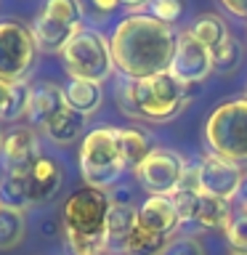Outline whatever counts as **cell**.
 I'll return each instance as SVG.
<instances>
[{
    "label": "cell",
    "instance_id": "obj_1",
    "mask_svg": "<svg viewBox=\"0 0 247 255\" xmlns=\"http://www.w3.org/2000/svg\"><path fill=\"white\" fill-rule=\"evenodd\" d=\"M173 24L154 19L151 13H127L109 37L115 69L127 80H149L170 69L175 53Z\"/></svg>",
    "mask_w": 247,
    "mask_h": 255
},
{
    "label": "cell",
    "instance_id": "obj_2",
    "mask_svg": "<svg viewBox=\"0 0 247 255\" xmlns=\"http://www.w3.org/2000/svg\"><path fill=\"white\" fill-rule=\"evenodd\" d=\"M112 210L109 191L83 186L64 199L61 226L72 255L107 250V218ZM109 253V250H107Z\"/></svg>",
    "mask_w": 247,
    "mask_h": 255
},
{
    "label": "cell",
    "instance_id": "obj_3",
    "mask_svg": "<svg viewBox=\"0 0 247 255\" xmlns=\"http://www.w3.org/2000/svg\"><path fill=\"white\" fill-rule=\"evenodd\" d=\"M123 115L143 123H167L189 101V88L178 83L170 72L149 80H125L117 91Z\"/></svg>",
    "mask_w": 247,
    "mask_h": 255
},
{
    "label": "cell",
    "instance_id": "obj_4",
    "mask_svg": "<svg viewBox=\"0 0 247 255\" xmlns=\"http://www.w3.org/2000/svg\"><path fill=\"white\" fill-rule=\"evenodd\" d=\"M80 175L85 186L107 191L123 178L125 162L120 154V128L99 125L85 133L80 143Z\"/></svg>",
    "mask_w": 247,
    "mask_h": 255
},
{
    "label": "cell",
    "instance_id": "obj_5",
    "mask_svg": "<svg viewBox=\"0 0 247 255\" xmlns=\"http://www.w3.org/2000/svg\"><path fill=\"white\" fill-rule=\"evenodd\" d=\"M205 138L213 154L229 162H247V96L223 101L213 109L205 125Z\"/></svg>",
    "mask_w": 247,
    "mask_h": 255
},
{
    "label": "cell",
    "instance_id": "obj_6",
    "mask_svg": "<svg viewBox=\"0 0 247 255\" xmlns=\"http://www.w3.org/2000/svg\"><path fill=\"white\" fill-rule=\"evenodd\" d=\"M61 61L69 80H91V83H107L115 72L109 37L99 29L83 27L61 51Z\"/></svg>",
    "mask_w": 247,
    "mask_h": 255
},
{
    "label": "cell",
    "instance_id": "obj_7",
    "mask_svg": "<svg viewBox=\"0 0 247 255\" xmlns=\"http://www.w3.org/2000/svg\"><path fill=\"white\" fill-rule=\"evenodd\" d=\"M40 48L35 43L32 27L5 19L0 21V80H11L19 83L32 72L37 61Z\"/></svg>",
    "mask_w": 247,
    "mask_h": 255
},
{
    "label": "cell",
    "instance_id": "obj_8",
    "mask_svg": "<svg viewBox=\"0 0 247 255\" xmlns=\"http://www.w3.org/2000/svg\"><path fill=\"white\" fill-rule=\"evenodd\" d=\"M183 170H186V162L181 159V154L170 149H154L133 173L143 191H149V197H173L181 186Z\"/></svg>",
    "mask_w": 247,
    "mask_h": 255
},
{
    "label": "cell",
    "instance_id": "obj_9",
    "mask_svg": "<svg viewBox=\"0 0 247 255\" xmlns=\"http://www.w3.org/2000/svg\"><path fill=\"white\" fill-rule=\"evenodd\" d=\"M170 75L183 85H197V83H205L213 72V53L207 48L194 40V35L186 29L178 35V43H175V53H173V61H170Z\"/></svg>",
    "mask_w": 247,
    "mask_h": 255
},
{
    "label": "cell",
    "instance_id": "obj_10",
    "mask_svg": "<svg viewBox=\"0 0 247 255\" xmlns=\"http://www.w3.org/2000/svg\"><path fill=\"white\" fill-rule=\"evenodd\" d=\"M197 173H199V191L207 197H218V199H234L239 186H242L245 170L242 165L229 162L218 154H205L197 162Z\"/></svg>",
    "mask_w": 247,
    "mask_h": 255
},
{
    "label": "cell",
    "instance_id": "obj_11",
    "mask_svg": "<svg viewBox=\"0 0 247 255\" xmlns=\"http://www.w3.org/2000/svg\"><path fill=\"white\" fill-rule=\"evenodd\" d=\"M40 157H43V151H40V138H37V130L32 125L5 130L3 146H0L3 173H29L32 165H35Z\"/></svg>",
    "mask_w": 247,
    "mask_h": 255
},
{
    "label": "cell",
    "instance_id": "obj_12",
    "mask_svg": "<svg viewBox=\"0 0 247 255\" xmlns=\"http://www.w3.org/2000/svg\"><path fill=\"white\" fill-rule=\"evenodd\" d=\"M64 183V170L59 159L53 157H40L32 170L27 173V189H29V202L32 205H45L61 191Z\"/></svg>",
    "mask_w": 247,
    "mask_h": 255
},
{
    "label": "cell",
    "instance_id": "obj_13",
    "mask_svg": "<svg viewBox=\"0 0 247 255\" xmlns=\"http://www.w3.org/2000/svg\"><path fill=\"white\" fill-rule=\"evenodd\" d=\"M138 226L154 231V234L170 237L175 234V229L181 226L178 210L173 205V197H146L143 205L138 207Z\"/></svg>",
    "mask_w": 247,
    "mask_h": 255
},
{
    "label": "cell",
    "instance_id": "obj_14",
    "mask_svg": "<svg viewBox=\"0 0 247 255\" xmlns=\"http://www.w3.org/2000/svg\"><path fill=\"white\" fill-rule=\"evenodd\" d=\"M67 107V99H64V88L53 85V83H43L37 88H32V101H29V125L32 128H45L53 123V117Z\"/></svg>",
    "mask_w": 247,
    "mask_h": 255
},
{
    "label": "cell",
    "instance_id": "obj_15",
    "mask_svg": "<svg viewBox=\"0 0 247 255\" xmlns=\"http://www.w3.org/2000/svg\"><path fill=\"white\" fill-rule=\"evenodd\" d=\"M135 223H138V210L123 202V199H112V210L107 218V250L109 253L125 250V242L130 237V231L135 229Z\"/></svg>",
    "mask_w": 247,
    "mask_h": 255
},
{
    "label": "cell",
    "instance_id": "obj_16",
    "mask_svg": "<svg viewBox=\"0 0 247 255\" xmlns=\"http://www.w3.org/2000/svg\"><path fill=\"white\" fill-rule=\"evenodd\" d=\"M29 101H32V88L19 80H0V125L3 123H19L21 117L29 115Z\"/></svg>",
    "mask_w": 247,
    "mask_h": 255
},
{
    "label": "cell",
    "instance_id": "obj_17",
    "mask_svg": "<svg viewBox=\"0 0 247 255\" xmlns=\"http://www.w3.org/2000/svg\"><path fill=\"white\" fill-rule=\"evenodd\" d=\"M80 29L69 27V24H61V21H53V19H45V16H40V13H37L35 24H32V35H35L37 48L40 51H48V53H61Z\"/></svg>",
    "mask_w": 247,
    "mask_h": 255
},
{
    "label": "cell",
    "instance_id": "obj_18",
    "mask_svg": "<svg viewBox=\"0 0 247 255\" xmlns=\"http://www.w3.org/2000/svg\"><path fill=\"white\" fill-rule=\"evenodd\" d=\"M85 123H88L85 115H80V112H75L72 107H64L43 133L53 143H59V146H69V143H75L77 138H85Z\"/></svg>",
    "mask_w": 247,
    "mask_h": 255
},
{
    "label": "cell",
    "instance_id": "obj_19",
    "mask_svg": "<svg viewBox=\"0 0 247 255\" xmlns=\"http://www.w3.org/2000/svg\"><path fill=\"white\" fill-rule=\"evenodd\" d=\"M64 99H67V107H72L85 117H91L93 112L101 109L104 91L99 83H91V80H69L64 85Z\"/></svg>",
    "mask_w": 247,
    "mask_h": 255
},
{
    "label": "cell",
    "instance_id": "obj_20",
    "mask_svg": "<svg viewBox=\"0 0 247 255\" xmlns=\"http://www.w3.org/2000/svg\"><path fill=\"white\" fill-rule=\"evenodd\" d=\"M234 221V213H231V202L229 199H218V197H199V207L194 215V223L202 226L207 231H223L226 234L229 223Z\"/></svg>",
    "mask_w": 247,
    "mask_h": 255
},
{
    "label": "cell",
    "instance_id": "obj_21",
    "mask_svg": "<svg viewBox=\"0 0 247 255\" xmlns=\"http://www.w3.org/2000/svg\"><path fill=\"white\" fill-rule=\"evenodd\" d=\"M151 151L154 146L149 133H143L141 128H120V154H123L125 170H135Z\"/></svg>",
    "mask_w": 247,
    "mask_h": 255
},
{
    "label": "cell",
    "instance_id": "obj_22",
    "mask_svg": "<svg viewBox=\"0 0 247 255\" xmlns=\"http://www.w3.org/2000/svg\"><path fill=\"white\" fill-rule=\"evenodd\" d=\"M27 237V218L24 210L0 205V250H13Z\"/></svg>",
    "mask_w": 247,
    "mask_h": 255
},
{
    "label": "cell",
    "instance_id": "obj_23",
    "mask_svg": "<svg viewBox=\"0 0 247 255\" xmlns=\"http://www.w3.org/2000/svg\"><path fill=\"white\" fill-rule=\"evenodd\" d=\"M0 205L27 210L29 202V189H27V173H3L0 175Z\"/></svg>",
    "mask_w": 247,
    "mask_h": 255
},
{
    "label": "cell",
    "instance_id": "obj_24",
    "mask_svg": "<svg viewBox=\"0 0 247 255\" xmlns=\"http://www.w3.org/2000/svg\"><path fill=\"white\" fill-rule=\"evenodd\" d=\"M191 35H194V40H199L207 51H215L223 40L229 37V29H226V24H223V19L218 13H202V16H197V21H194V27L189 29Z\"/></svg>",
    "mask_w": 247,
    "mask_h": 255
},
{
    "label": "cell",
    "instance_id": "obj_25",
    "mask_svg": "<svg viewBox=\"0 0 247 255\" xmlns=\"http://www.w3.org/2000/svg\"><path fill=\"white\" fill-rule=\"evenodd\" d=\"M170 242V237H162V234H154V231L143 229L135 223V229L130 231L125 242V255H162V250Z\"/></svg>",
    "mask_w": 247,
    "mask_h": 255
},
{
    "label": "cell",
    "instance_id": "obj_26",
    "mask_svg": "<svg viewBox=\"0 0 247 255\" xmlns=\"http://www.w3.org/2000/svg\"><path fill=\"white\" fill-rule=\"evenodd\" d=\"M40 16L45 19H53V21H61V24H69V27H83V3L80 0H45L43 11Z\"/></svg>",
    "mask_w": 247,
    "mask_h": 255
},
{
    "label": "cell",
    "instance_id": "obj_27",
    "mask_svg": "<svg viewBox=\"0 0 247 255\" xmlns=\"http://www.w3.org/2000/svg\"><path fill=\"white\" fill-rule=\"evenodd\" d=\"M213 53V72H221V75H231V72L239 69V61H242V43L237 37H226L223 43L215 48Z\"/></svg>",
    "mask_w": 247,
    "mask_h": 255
},
{
    "label": "cell",
    "instance_id": "obj_28",
    "mask_svg": "<svg viewBox=\"0 0 247 255\" xmlns=\"http://www.w3.org/2000/svg\"><path fill=\"white\" fill-rule=\"evenodd\" d=\"M199 191L197 189H181L173 194V205H175V210H178V218L181 223H191L194 221V215H197V207H199Z\"/></svg>",
    "mask_w": 247,
    "mask_h": 255
},
{
    "label": "cell",
    "instance_id": "obj_29",
    "mask_svg": "<svg viewBox=\"0 0 247 255\" xmlns=\"http://www.w3.org/2000/svg\"><path fill=\"white\" fill-rule=\"evenodd\" d=\"M226 242L237 255H247V210L234 215V221L226 229Z\"/></svg>",
    "mask_w": 247,
    "mask_h": 255
},
{
    "label": "cell",
    "instance_id": "obj_30",
    "mask_svg": "<svg viewBox=\"0 0 247 255\" xmlns=\"http://www.w3.org/2000/svg\"><path fill=\"white\" fill-rule=\"evenodd\" d=\"M162 255H205V247L194 237H175L167 242Z\"/></svg>",
    "mask_w": 247,
    "mask_h": 255
},
{
    "label": "cell",
    "instance_id": "obj_31",
    "mask_svg": "<svg viewBox=\"0 0 247 255\" xmlns=\"http://www.w3.org/2000/svg\"><path fill=\"white\" fill-rule=\"evenodd\" d=\"M149 5H151V16L159 21H165V24H173L183 11L181 0H151Z\"/></svg>",
    "mask_w": 247,
    "mask_h": 255
},
{
    "label": "cell",
    "instance_id": "obj_32",
    "mask_svg": "<svg viewBox=\"0 0 247 255\" xmlns=\"http://www.w3.org/2000/svg\"><path fill=\"white\" fill-rule=\"evenodd\" d=\"M223 8H229L234 16H239V19H247V0H221Z\"/></svg>",
    "mask_w": 247,
    "mask_h": 255
},
{
    "label": "cell",
    "instance_id": "obj_33",
    "mask_svg": "<svg viewBox=\"0 0 247 255\" xmlns=\"http://www.w3.org/2000/svg\"><path fill=\"white\" fill-rule=\"evenodd\" d=\"M96 11H101V13H112V11H117L120 8V0H91Z\"/></svg>",
    "mask_w": 247,
    "mask_h": 255
},
{
    "label": "cell",
    "instance_id": "obj_34",
    "mask_svg": "<svg viewBox=\"0 0 247 255\" xmlns=\"http://www.w3.org/2000/svg\"><path fill=\"white\" fill-rule=\"evenodd\" d=\"M237 199H239V205H242V210H247V173L242 178V186H239V191H237Z\"/></svg>",
    "mask_w": 247,
    "mask_h": 255
},
{
    "label": "cell",
    "instance_id": "obj_35",
    "mask_svg": "<svg viewBox=\"0 0 247 255\" xmlns=\"http://www.w3.org/2000/svg\"><path fill=\"white\" fill-rule=\"evenodd\" d=\"M151 0H120V5H125V8H130V11H141L143 5H149Z\"/></svg>",
    "mask_w": 247,
    "mask_h": 255
},
{
    "label": "cell",
    "instance_id": "obj_36",
    "mask_svg": "<svg viewBox=\"0 0 247 255\" xmlns=\"http://www.w3.org/2000/svg\"><path fill=\"white\" fill-rule=\"evenodd\" d=\"M3 135H5V130H3V128H0V146H3Z\"/></svg>",
    "mask_w": 247,
    "mask_h": 255
},
{
    "label": "cell",
    "instance_id": "obj_37",
    "mask_svg": "<svg viewBox=\"0 0 247 255\" xmlns=\"http://www.w3.org/2000/svg\"><path fill=\"white\" fill-rule=\"evenodd\" d=\"M88 255H109L107 250H101V253H88Z\"/></svg>",
    "mask_w": 247,
    "mask_h": 255
}]
</instances>
